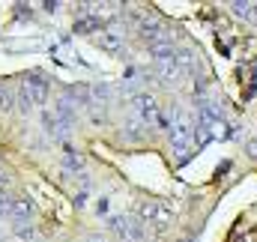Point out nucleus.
<instances>
[{"mask_svg":"<svg viewBox=\"0 0 257 242\" xmlns=\"http://www.w3.org/2000/svg\"><path fill=\"white\" fill-rule=\"evenodd\" d=\"M111 230L120 233L128 242H141L144 239V221L141 218H132V215H114L111 218Z\"/></svg>","mask_w":257,"mask_h":242,"instance_id":"nucleus-2","label":"nucleus"},{"mask_svg":"<svg viewBox=\"0 0 257 242\" xmlns=\"http://www.w3.org/2000/svg\"><path fill=\"white\" fill-rule=\"evenodd\" d=\"M248 153H251V156H257V141H251V144H248Z\"/></svg>","mask_w":257,"mask_h":242,"instance_id":"nucleus-9","label":"nucleus"},{"mask_svg":"<svg viewBox=\"0 0 257 242\" xmlns=\"http://www.w3.org/2000/svg\"><path fill=\"white\" fill-rule=\"evenodd\" d=\"M87 242H102V239H87Z\"/></svg>","mask_w":257,"mask_h":242,"instance_id":"nucleus-10","label":"nucleus"},{"mask_svg":"<svg viewBox=\"0 0 257 242\" xmlns=\"http://www.w3.org/2000/svg\"><path fill=\"white\" fill-rule=\"evenodd\" d=\"M24 96H27L33 105H42L45 96H48V84H45L39 75H30V78L24 81Z\"/></svg>","mask_w":257,"mask_h":242,"instance_id":"nucleus-4","label":"nucleus"},{"mask_svg":"<svg viewBox=\"0 0 257 242\" xmlns=\"http://www.w3.org/2000/svg\"><path fill=\"white\" fill-rule=\"evenodd\" d=\"M138 218L147 224H156V227H168L174 218V206L165 200H144V203H138Z\"/></svg>","mask_w":257,"mask_h":242,"instance_id":"nucleus-1","label":"nucleus"},{"mask_svg":"<svg viewBox=\"0 0 257 242\" xmlns=\"http://www.w3.org/2000/svg\"><path fill=\"white\" fill-rule=\"evenodd\" d=\"M135 114H138V120L144 123V126H162V114H159V108H156V102L150 99V96H138L135 99Z\"/></svg>","mask_w":257,"mask_h":242,"instance_id":"nucleus-3","label":"nucleus"},{"mask_svg":"<svg viewBox=\"0 0 257 242\" xmlns=\"http://www.w3.org/2000/svg\"><path fill=\"white\" fill-rule=\"evenodd\" d=\"M236 18H245V21H257V3H233L230 6Z\"/></svg>","mask_w":257,"mask_h":242,"instance_id":"nucleus-6","label":"nucleus"},{"mask_svg":"<svg viewBox=\"0 0 257 242\" xmlns=\"http://www.w3.org/2000/svg\"><path fill=\"white\" fill-rule=\"evenodd\" d=\"M81 165H84V162H81V156H78V153H72V150H66V168H69V171H81Z\"/></svg>","mask_w":257,"mask_h":242,"instance_id":"nucleus-7","label":"nucleus"},{"mask_svg":"<svg viewBox=\"0 0 257 242\" xmlns=\"http://www.w3.org/2000/svg\"><path fill=\"white\" fill-rule=\"evenodd\" d=\"M99 42H102L105 48H117V45H120V36H114V33H102Z\"/></svg>","mask_w":257,"mask_h":242,"instance_id":"nucleus-8","label":"nucleus"},{"mask_svg":"<svg viewBox=\"0 0 257 242\" xmlns=\"http://www.w3.org/2000/svg\"><path fill=\"white\" fill-rule=\"evenodd\" d=\"M6 212H9V215H15V218H27V215L33 212V206H30L27 200L15 197V200H9V203H6Z\"/></svg>","mask_w":257,"mask_h":242,"instance_id":"nucleus-5","label":"nucleus"}]
</instances>
